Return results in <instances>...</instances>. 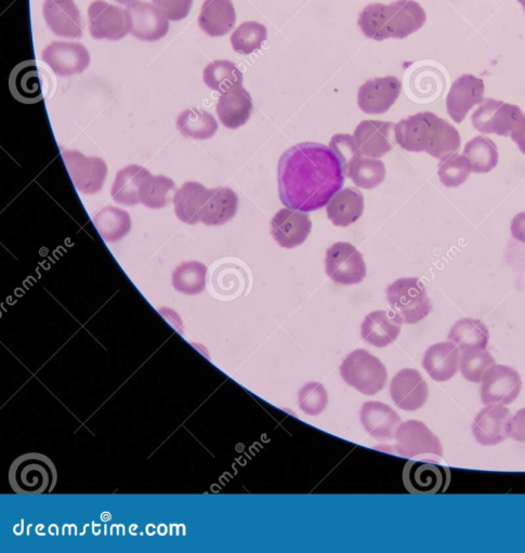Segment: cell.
Listing matches in <instances>:
<instances>
[{"label": "cell", "mask_w": 525, "mask_h": 553, "mask_svg": "<svg viewBox=\"0 0 525 553\" xmlns=\"http://www.w3.org/2000/svg\"><path fill=\"white\" fill-rule=\"evenodd\" d=\"M236 22V13L231 0H205L200 17V28L210 37L225 36Z\"/></svg>", "instance_id": "obj_28"}, {"label": "cell", "mask_w": 525, "mask_h": 553, "mask_svg": "<svg viewBox=\"0 0 525 553\" xmlns=\"http://www.w3.org/2000/svg\"><path fill=\"white\" fill-rule=\"evenodd\" d=\"M364 212L363 194L352 188L338 191L326 205V213L336 227H349L357 222Z\"/></svg>", "instance_id": "obj_27"}, {"label": "cell", "mask_w": 525, "mask_h": 553, "mask_svg": "<svg viewBox=\"0 0 525 553\" xmlns=\"http://www.w3.org/2000/svg\"><path fill=\"white\" fill-rule=\"evenodd\" d=\"M330 148L338 157L346 176L349 165L361 154L356 142L350 135L339 134L332 138Z\"/></svg>", "instance_id": "obj_45"}, {"label": "cell", "mask_w": 525, "mask_h": 553, "mask_svg": "<svg viewBox=\"0 0 525 553\" xmlns=\"http://www.w3.org/2000/svg\"><path fill=\"white\" fill-rule=\"evenodd\" d=\"M326 274L340 285H357L364 281L366 265L363 255L352 244L338 242L327 249Z\"/></svg>", "instance_id": "obj_8"}, {"label": "cell", "mask_w": 525, "mask_h": 553, "mask_svg": "<svg viewBox=\"0 0 525 553\" xmlns=\"http://www.w3.org/2000/svg\"><path fill=\"white\" fill-rule=\"evenodd\" d=\"M89 30L96 39L120 41L127 33L126 10L96 0L88 8Z\"/></svg>", "instance_id": "obj_14"}, {"label": "cell", "mask_w": 525, "mask_h": 553, "mask_svg": "<svg viewBox=\"0 0 525 553\" xmlns=\"http://www.w3.org/2000/svg\"><path fill=\"white\" fill-rule=\"evenodd\" d=\"M438 175L446 188H457L467 181L472 173L471 166L463 154L454 153L441 160Z\"/></svg>", "instance_id": "obj_43"}, {"label": "cell", "mask_w": 525, "mask_h": 553, "mask_svg": "<svg viewBox=\"0 0 525 553\" xmlns=\"http://www.w3.org/2000/svg\"><path fill=\"white\" fill-rule=\"evenodd\" d=\"M423 366L433 380L444 383L457 374L461 354L453 342H440L426 351Z\"/></svg>", "instance_id": "obj_25"}, {"label": "cell", "mask_w": 525, "mask_h": 553, "mask_svg": "<svg viewBox=\"0 0 525 553\" xmlns=\"http://www.w3.org/2000/svg\"><path fill=\"white\" fill-rule=\"evenodd\" d=\"M509 437L525 443V408H522L514 417H511Z\"/></svg>", "instance_id": "obj_47"}, {"label": "cell", "mask_w": 525, "mask_h": 553, "mask_svg": "<svg viewBox=\"0 0 525 553\" xmlns=\"http://www.w3.org/2000/svg\"><path fill=\"white\" fill-rule=\"evenodd\" d=\"M128 33L140 41L156 42L169 31V21L155 5L135 2L126 8Z\"/></svg>", "instance_id": "obj_10"}, {"label": "cell", "mask_w": 525, "mask_h": 553, "mask_svg": "<svg viewBox=\"0 0 525 553\" xmlns=\"http://www.w3.org/2000/svg\"><path fill=\"white\" fill-rule=\"evenodd\" d=\"M9 86L18 101L33 104L43 100L42 79L35 61H26L11 72Z\"/></svg>", "instance_id": "obj_30"}, {"label": "cell", "mask_w": 525, "mask_h": 553, "mask_svg": "<svg viewBox=\"0 0 525 553\" xmlns=\"http://www.w3.org/2000/svg\"><path fill=\"white\" fill-rule=\"evenodd\" d=\"M239 197L229 188L209 189L201 213L206 226H222L238 212Z\"/></svg>", "instance_id": "obj_29"}, {"label": "cell", "mask_w": 525, "mask_h": 553, "mask_svg": "<svg viewBox=\"0 0 525 553\" xmlns=\"http://www.w3.org/2000/svg\"><path fill=\"white\" fill-rule=\"evenodd\" d=\"M403 482L411 494H440L450 485L451 471L437 464L409 462L403 470Z\"/></svg>", "instance_id": "obj_13"}, {"label": "cell", "mask_w": 525, "mask_h": 553, "mask_svg": "<svg viewBox=\"0 0 525 553\" xmlns=\"http://www.w3.org/2000/svg\"><path fill=\"white\" fill-rule=\"evenodd\" d=\"M62 157L75 188L83 194H95L103 188L108 167L99 157H87L78 151L63 150Z\"/></svg>", "instance_id": "obj_9"}, {"label": "cell", "mask_w": 525, "mask_h": 553, "mask_svg": "<svg viewBox=\"0 0 525 553\" xmlns=\"http://www.w3.org/2000/svg\"><path fill=\"white\" fill-rule=\"evenodd\" d=\"M340 375L346 383L365 395L382 391L388 379L385 365L372 353L356 350L340 366Z\"/></svg>", "instance_id": "obj_6"}, {"label": "cell", "mask_w": 525, "mask_h": 553, "mask_svg": "<svg viewBox=\"0 0 525 553\" xmlns=\"http://www.w3.org/2000/svg\"><path fill=\"white\" fill-rule=\"evenodd\" d=\"M58 472L51 460L42 454L20 456L9 470L11 489L17 494L39 495L54 491Z\"/></svg>", "instance_id": "obj_4"}, {"label": "cell", "mask_w": 525, "mask_h": 553, "mask_svg": "<svg viewBox=\"0 0 525 553\" xmlns=\"http://www.w3.org/2000/svg\"><path fill=\"white\" fill-rule=\"evenodd\" d=\"M524 15H525V10H524Z\"/></svg>", "instance_id": "obj_52"}, {"label": "cell", "mask_w": 525, "mask_h": 553, "mask_svg": "<svg viewBox=\"0 0 525 553\" xmlns=\"http://www.w3.org/2000/svg\"><path fill=\"white\" fill-rule=\"evenodd\" d=\"M403 321L392 310H379L366 315L361 336L367 344L377 348H385L395 342L402 328Z\"/></svg>", "instance_id": "obj_22"}, {"label": "cell", "mask_w": 525, "mask_h": 553, "mask_svg": "<svg viewBox=\"0 0 525 553\" xmlns=\"http://www.w3.org/2000/svg\"><path fill=\"white\" fill-rule=\"evenodd\" d=\"M43 61L60 76L83 73L90 64L87 48L80 43L55 42L43 51Z\"/></svg>", "instance_id": "obj_19"}, {"label": "cell", "mask_w": 525, "mask_h": 553, "mask_svg": "<svg viewBox=\"0 0 525 553\" xmlns=\"http://www.w3.org/2000/svg\"><path fill=\"white\" fill-rule=\"evenodd\" d=\"M484 90V82L474 75L456 79L446 97V110L455 123H463L469 111L483 101Z\"/></svg>", "instance_id": "obj_18"}, {"label": "cell", "mask_w": 525, "mask_h": 553, "mask_svg": "<svg viewBox=\"0 0 525 553\" xmlns=\"http://www.w3.org/2000/svg\"><path fill=\"white\" fill-rule=\"evenodd\" d=\"M389 306L404 324L422 322L432 312L426 287L417 278H403L393 282L386 291Z\"/></svg>", "instance_id": "obj_5"}, {"label": "cell", "mask_w": 525, "mask_h": 553, "mask_svg": "<svg viewBox=\"0 0 525 553\" xmlns=\"http://www.w3.org/2000/svg\"><path fill=\"white\" fill-rule=\"evenodd\" d=\"M253 108L251 95L245 88L240 87L221 95L217 104V114L223 126L236 129L247 123Z\"/></svg>", "instance_id": "obj_26"}, {"label": "cell", "mask_w": 525, "mask_h": 553, "mask_svg": "<svg viewBox=\"0 0 525 553\" xmlns=\"http://www.w3.org/2000/svg\"><path fill=\"white\" fill-rule=\"evenodd\" d=\"M114 2H117L118 4H122V5H130L137 2V0H114Z\"/></svg>", "instance_id": "obj_50"}, {"label": "cell", "mask_w": 525, "mask_h": 553, "mask_svg": "<svg viewBox=\"0 0 525 553\" xmlns=\"http://www.w3.org/2000/svg\"><path fill=\"white\" fill-rule=\"evenodd\" d=\"M43 13L52 33L65 38L82 37L81 12L73 0H46Z\"/></svg>", "instance_id": "obj_21"}, {"label": "cell", "mask_w": 525, "mask_h": 553, "mask_svg": "<svg viewBox=\"0 0 525 553\" xmlns=\"http://www.w3.org/2000/svg\"><path fill=\"white\" fill-rule=\"evenodd\" d=\"M525 115L518 105L483 99L471 116V124L483 135L510 137L523 123Z\"/></svg>", "instance_id": "obj_7"}, {"label": "cell", "mask_w": 525, "mask_h": 553, "mask_svg": "<svg viewBox=\"0 0 525 553\" xmlns=\"http://www.w3.org/2000/svg\"><path fill=\"white\" fill-rule=\"evenodd\" d=\"M208 189L199 182L183 184L174 197L175 213L178 219L188 225L201 222V213L207 199Z\"/></svg>", "instance_id": "obj_31"}, {"label": "cell", "mask_w": 525, "mask_h": 553, "mask_svg": "<svg viewBox=\"0 0 525 553\" xmlns=\"http://www.w3.org/2000/svg\"><path fill=\"white\" fill-rule=\"evenodd\" d=\"M495 360L487 349L476 348L463 351L461 358L462 375L471 383L480 384Z\"/></svg>", "instance_id": "obj_42"}, {"label": "cell", "mask_w": 525, "mask_h": 553, "mask_svg": "<svg viewBox=\"0 0 525 553\" xmlns=\"http://www.w3.org/2000/svg\"><path fill=\"white\" fill-rule=\"evenodd\" d=\"M490 333L487 325L480 320L462 319L451 328L449 340L461 351L487 349Z\"/></svg>", "instance_id": "obj_33"}, {"label": "cell", "mask_w": 525, "mask_h": 553, "mask_svg": "<svg viewBox=\"0 0 525 553\" xmlns=\"http://www.w3.org/2000/svg\"><path fill=\"white\" fill-rule=\"evenodd\" d=\"M174 192H176V184L172 179L150 175L144 180L140 189V203L153 209L163 208L172 202Z\"/></svg>", "instance_id": "obj_40"}, {"label": "cell", "mask_w": 525, "mask_h": 553, "mask_svg": "<svg viewBox=\"0 0 525 553\" xmlns=\"http://www.w3.org/2000/svg\"><path fill=\"white\" fill-rule=\"evenodd\" d=\"M268 31L264 24L249 21L242 23L231 35L233 50L241 55H251L266 42Z\"/></svg>", "instance_id": "obj_41"}, {"label": "cell", "mask_w": 525, "mask_h": 553, "mask_svg": "<svg viewBox=\"0 0 525 553\" xmlns=\"http://www.w3.org/2000/svg\"><path fill=\"white\" fill-rule=\"evenodd\" d=\"M95 227L102 239L108 243L120 241L131 228V220L125 210L105 207L94 217Z\"/></svg>", "instance_id": "obj_36"}, {"label": "cell", "mask_w": 525, "mask_h": 553, "mask_svg": "<svg viewBox=\"0 0 525 553\" xmlns=\"http://www.w3.org/2000/svg\"><path fill=\"white\" fill-rule=\"evenodd\" d=\"M427 15L414 0H398L390 5L371 4L359 17L358 25L366 37L382 42L403 39L423 28Z\"/></svg>", "instance_id": "obj_3"}, {"label": "cell", "mask_w": 525, "mask_h": 553, "mask_svg": "<svg viewBox=\"0 0 525 553\" xmlns=\"http://www.w3.org/2000/svg\"><path fill=\"white\" fill-rule=\"evenodd\" d=\"M346 177L361 189H374L385 181L386 166L377 158H366L360 154L349 165Z\"/></svg>", "instance_id": "obj_37"}, {"label": "cell", "mask_w": 525, "mask_h": 553, "mask_svg": "<svg viewBox=\"0 0 525 553\" xmlns=\"http://www.w3.org/2000/svg\"><path fill=\"white\" fill-rule=\"evenodd\" d=\"M396 451L400 456L412 458L419 455L443 456V447L430 429L418 420L405 421L396 433Z\"/></svg>", "instance_id": "obj_11"}, {"label": "cell", "mask_w": 525, "mask_h": 553, "mask_svg": "<svg viewBox=\"0 0 525 553\" xmlns=\"http://www.w3.org/2000/svg\"><path fill=\"white\" fill-rule=\"evenodd\" d=\"M472 173L488 174L498 164L500 154L496 144L489 138L478 136L466 143L464 149Z\"/></svg>", "instance_id": "obj_35"}, {"label": "cell", "mask_w": 525, "mask_h": 553, "mask_svg": "<svg viewBox=\"0 0 525 553\" xmlns=\"http://www.w3.org/2000/svg\"><path fill=\"white\" fill-rule=\"evenodd\" d=\"M401 89L402 84L395 76L371 79L359 89V108L366 114H385L398 100Z\"/></svg>", "instance_id": "obj_15"}, {"label": "cell", "mask_w": 525, "mask_h": 553, "mask_svg": "<svg viewBox=\"0 0 525 553\" xmlns=\"http://www.w3.org/2000/svg\"><path fill=\"white\" fill-rule=\"evenodd\" d=\"M518 3L523 7L525 10V0H518Z\"/></svg>", "instance_id": "obj_51"}, {"label": "cell", "mask_w": 525, "mask_h": 553, "mask_svg": "<svg viewBox=\"0 0 525 553\" xmlns=\"http://www.w3.org/2000/svg\"><path fill=\"white\" fill-rule=\"evenodd\" d=\"M510 137L517 144L519 150L525 155V120Z\"/></svg>", "instance_id": "obj_49"}, {"label": "cell", "mask_w": 525, "mask_h": 553, "mask_svg": "<svg viewBox=\"0 0 525 553\" xmlns=\"http://www.w3.org/2000/svg\"><path fill=\"white\" fill-rule=\"evenodd\" d=\"M177 127L183 136L206 140L216 135L218 123L215 117L206 111L189 109L180 114Z\"/></svg>", "instance_id": "obj_38"}, {"label": "cell", "mask_w": 525, "mask_h": 553, "mask_svg": "<svg viewBox=\"0 0 525 553\" xmlns=\"http://www.w3.org/2000/svg\"><path fill=\"white\" fill-rule=\"evenodd\" d=\"M300 410L309 416H318L326 408L328 397L322 384L309 383L299 391Z\"/></svg>", "instance_id": "obj_44"}, {"label": "cell", "mask_w": 525, "mask_h": 553, "mask_svg": "<svg viewBox=\"0 0 525 553\" xmlns=\"http://www.w3.org/2000/svg\"><path fill=\"white\" fill-rule=\"evenodd\" d=\"M511 413L503 404H489L472 424V434L484 446L497 445L509 438Z\"/></svg>", "instance_id": "obj_16"}, {"label": "cell", "mask_w": 525, "mask_h": 553, "mask_svg": "<svg viewBox=\"0 0 525 553\" xmlns=\"http://www.w3.org/2000/svg\"><path fill=\"white\" fill-rule=\"evenodd\" d=\"M150 171L138 165H130L118 171L112 188V197L117 204L134 206L140 203V189Z\"/></svg>", "instance_id": "obj_32"}, {"label": "cell", "mask_w": 525, "mask_h": 553, "mask_svg": "<svg viewBox=\"0 0 525 553\" xmlns=\"http://www.w3.org/2000/svg\"><path fill=\"white\" fill-rule=\"evenodd\" d=\"M207 268L199 261L182 263L173 273V286L179 293L196 295L204 291Z\"/></svg>", "instance_id": "obj_39"}, {"label": "cell", "mask_w": 525, "mask_h": 553, "mask_svg": "<svg viewBox=\"0 0 525 553\" xmlns=\"http://www.w3.org/2000/svg\"><path fill=\"white\" fill-rule=\"evenodd\" d=\"M243 73L228 60H217L209 63L204 70V82L219 94L243 87Z\"/></svg>", "instance_id": "obj_34"}, {"label": "cell", "mask_w": 525, "mask_h": 553, "mask_svg": "<svg viewBox=\"0 0 525 553\" xmlns=\"http://www.w3.org/2000/svg\"><path fill=\"white\" fill-rule=\"evenodd\" d=\"M170 21H180L188 17L193 0H152Z\"/></svg>", "instance_id": "obj_46"}, {"label": "cell", "mask_w": 525, "mask_h": 553, "mask_svg": "<svg viewBox=\"0 0 525 553\" xmlns=\"http://www.w3.org/2000/svg\"><path fill=\"white\" fill-rule=\"evenodd\" d=\"M395 139L405 151L426 152L440 161L456 153L462 144L458 130L431 112L400 121L395 126Z\"/></svg>", "instance_id": "obj_2"}, {"label": "cell", "mask_w": 525, "mask_h": 553, "mask_svg": "<svg viewBox=\"0 0 525 553\" xmlns=\"http://www.w3.org/2000/svg\"><path fill=\"white\" fill-rule=\"evenodd\" d=\"M391 399L404 411H417L422 408L429 397L426 381L413 368H405L392 379L390 385Z\"/></svg>", "instance_id": "obj_20"}, {"label": "cell", "mask_w": 525, "mask_h": 553, "mask_svg": "<svg viewBox=\"0 0 525 553\" xmlns=\"http://www.w3.org/2000/svg\"><path fill=\"white\" fill-rule=\"evenodd\" d=\"M361 423L371 437L379 441H387L396 438L401 418L387 404L367 402L362 407Z\"/></svg>", "instance_id": "obj_24"}, {"label": "cell", "mask_w": 525, "mask_h": 553, "mask_svg": "<svg viewBox=\"0 0 525 553\" xmlns=\"http://www.w3.org/2000/svg\"><path fill=\"white\" fill-rule=\"evenodd\" d=\"M521 389V377L514 368L493 365L482 379L481 400L485 405H507L517 400Z\"/></svg>", "instance_id": "obj_12"}, {"label": "cell", "mask_w": 525, "mask_h": 553, "mask_svg": "<svg viewBox=\"0 0 525 553\" xmlns=\"http://www.w3.org/2000/svg\"><path fill=\"white\" fill-rule=\"evenodd\" d=\"M345 178L331 148L315 142L299 143L280 158V199L287 208L315 212L344 187Z\"/></svg>", "instance_id": "obj_1"}, {"label": "cell", "mask_w": 525, "mask_h": 553, "mask_svg": "<svg viewBox=\"0 0 525 553\" xmlns=\"http://www.w3.org/2000/svg\"><path fill=\"white\" fill-rule=\"evenodd\" d=\"M396 125L382 121H363L353 139L361 154L366 157L380 158L392 150L391 129Z\"/></svg>", "instance_id": "obj_23"}, {"label": "cell", "mask_w": 525, "mask_h": 553, "mask_svg": "<svg viewBox=\"0 0 525 553\" xmlns=\"http://www.w3.org/2000/svg\"><path fill=\"white\" fill-rule=\"evenodd\" d=\"M511 234L516 241L525 244V212L519 213L511 221Z\"/></svg>", "instance_id": "obj_48"}, {"label": "cell", "mask_w": 525, "mask_h": 553, "mask_svg": "<svg viewBox=\"0 0 525 553\" xmlns=\"http://www.w3.org/2000/svg\"><path fill=\"white\" fill-rule=\"evenodd\" d=\"M312 229L310 217L292 208L281 209L271 221V233L281 247L292 249L303 245Z\"/></svg>", "instance_id": "obj_17"}]
</instances>
